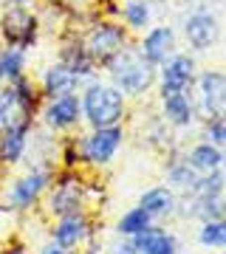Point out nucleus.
I'll use <instances>...</instances> for the list:
<instances>
[{"mask_svg": "<svg viewBox=\"0 0 226 254\" xmlns=\"http://www.w3.org/2000/svg\"><path fill=\"white\" fill-rule=\"evenodd\" d=\"M3 37H6L14 48L26 46L28 40L34 37V17H31L26 9H20V6L9 9L6 17H3Z\"/></svg>", "mask_w": 226, "mask_h": 254, "instance_id": "nucleus-16", "label": "nucleus"}, {"mask_svg": "<svg viewBox=\"0 0 226 254\" xmlns=\"http://www.w3.org/2000/svg\"><path fill=\"white\" fill-rule=\"evenodd\" d=\"M198 178L201 175L195 173L187 161H172L170 167H167V181H170V187L181 190V195H190V192L195 190Z\"/></svg>", "mask_w": 226, "mask_h": 254, "instance_id": "nucleus-21", "label": "nucleus"}, {"mask_svg": "<svg viewBox=\"0 0 226 254\" xmlns=\"http://www.w3.org/2000/svg\"><path fill=\"white\" fill-rule=\"evenodd\" d=\"M40 254H74V252H65V249H60V246H48V249H43Z\"/></svg>", "mask_w": 226, "mask_h": 254, "instance_id": "nucleus-26", "label": "nucleus"}, {"mask_svg": "<svg viewBox=\"0 0 226 254\" xmlns=\"http://www.w3.org/2000/svg\"><path fill=\"white\" fill-rule=\"evenodd\" d=\"M184 37H187V43L192 48L204 51V48H209L218 40V20L209 11H195L184 23Z\"/></svg>", "mask_w": 226, "mask_h": 254, "instance_id": "nucleus-13", "label": "nucleus"}, {"mask_svg": "<svg viewBox=\"0 0 226 254\" xmlns=\"http://www.w3.org/2000/svg\"><path fill=\"white\" fill-rule=\"evenodd\" d=\"M0 254H26V249L23 246H14V249H6V252H0Z\"/></svg>", "mask_w": 226, "mask_h": 254, "instance_id": "nucleus-27", "label": "nucleus"}, {"mask_svg": "<svg viewBox=\"0 0 226 254\" xmlns=\"http://www.w3.org/2000/svg\"><path fill=\"white\" fill-rule=\"evenodd\" d=\"M164 119L172 127H190L192 119H195V105H192V99L187 93L164 96Z\"/></svg>", "mask_w": 226, "mask_h": 254, "instance_id": "nucleus-19", "label": "nucleus"}, {"mask_svg": "<svg viewBox=\"0 0 226 254\" xmlns=\"http://www.w3.org/2000/svg\"><path fill=\"white\" fill-rule=\"evenodd\" d=\"M195 79V60L190 54H172L161 71V99L172 93H187Z\"/></svg>", "mask_w": 226, "mask_h": 254, "instance_id": "nucleus-7", "label": "nucleus"}, {"mask_svg": "<svg viewBox=\"0 0 226 254\" xmlns=\"http://www.w3.org/2000/svg\"><path fill=\"white\" fill-rule=\"evenodd\" d=\"M6 119H9V116H3V113H0V130H3V127L9 125V122H6Z\"/></svg>", "mask_w": 226, "mask_h": 254, "instance_id": "nucleus-28", "label": "nucleus"}, {"mask_svg": "<svg viewBox=\"0 0 226 254\" xmlns=\"http://www.w3.org/2000/svg\"><path fill=\"white\" fill-rule=\"evenodd\" d=\"M122 46H125V28L105 23V26H96L93 28V34L88 37L85 54H88L90 63H93V60H105V63H110V60L122 51Z\"/></svg>", "mask_w": 226, "mask_h": 254, "instance_id": "nucleus-8", "label": "nucleus"}, {"mask_svg": "<svg viewBox=\"0 0 226 254\" xmlns=\"http://www.w3.org/2000/svg\"><path fill=\"white\" fill-rule=\"evenodd\" d=\"M155 223H153V218L147 215L145 209H127L125 215L119 218V223H116V235L119 237H125V240H130V237H139V235H145V232H150Z\"/></svg>", "mask_w": 226, "mask_h": 254, "instance_id": "nucleus-20", "label": "nucleus"}, {"mask_svg": "<svg viewBox=\"0 0 226 254\" xmlns=\"http://www.w3.org/2000/svg\"><path fill=\"white\" fill-rule=\"evenodd\" d=\"M54 181V173L48 170V167H34V170H28L26 175H20L14 178L9 187V206L11 209H28L34 206L37 198L45 192V187H51Z\"/></svg>", "mask_w": 226, "mask_h": 254, "instance_id": "nucleus-4", "label": "nucleus"}, {"mask_svg": "<svg viewBox=\"0 0 226 254\" xmlns=\"http://www.w3.org/2000/svg\"><path fill=\"white\" fill-rule=\"evenodd\" d=\"M187 164H190L198 175L224 170V150L215 147V144H209V141H201V144H195L190 153H187Z\"/></svg>", "mask_w": 226, "mask_h": 254, "instance_id": "nucleus-18", "label": "nucleus"}, {"mask_svg": "<svg viewBox=\"0 0 226 254\" xmlns=\"http://www.w3.org/2000/svg\"><path fill=\"white\" fill-rule=\"evenodd\" d=\"M207 141L209 144H215V147H224L226 144V125H224V116H218V119H207Z\"/></svg>", "mask_w": 226, "mask_h": 254, "instance_id": "nucleus-25", "label": "nucleus"}, {"mask_svg": "<svg viewBox=\"0 0 226 254\" xmlns=\"http://www.w3.org/2000/svg\"><path fill=\"white\" fill-rule=\"evenodd\" d=\"M76 82H79V76L68 68V65H54V68H48V71L43 73V91L48 99H60V96H68V93H74V88H76Z\"/></svg>", "mask_w": 226, "mask_h": 254, "instance_id": "nucleus-17", "label": "nucleus"}, {"mask_svg": "<svg viewBox=\"0 0 226 254\" xmlns=\"http://www.w3.org/2000/svg\"><path fill=\"white\" fill-rule=\"evenodd\" d=\"M110 76H113V88H119L122 93L130 96H142V93L155 82L153 65L147 63L145 57L130 54V51H119L110 60Z\"/></svg>", "mask_w": 226, "mask_h": 254, "instance_id": "nucleus-2", "label": "nucleus"}, {"mask_svg": "<svg viewBox=\"0 0 226 254\" xmlns=\"http://www.w3.org/2000/svg\"><path fill=\"white\" fill-rule=\"evenodd\" d=\"M82 203H85V184L71 173L63 175L51 192V200H48L51 215H57V218L76 215V212H82Z\"/></svg>", "mask_w": 226, "mask_h": 254, "instance_id": "nucleus-6", "label": "nucleus"}, {"mask_svg": "<svg viewBox=\"0 0 226 254\" xmlns=\"http://www.w3.org/2000/svg\"><path fill=\"white\" fill-rule=\"evenodd\" d=\"M28 150V122H9L0 130V161L17 164Z\"/></svg>", "mask_w": 226, "mask_h": 254, "instance_id": "nucleus-11", "label": "nucleus"}, {"mask_svg": "<svg viewBox=\"0 0 226 254\" xmlns=\"http://www.w3.org/2000/svg\"><path fill=\"white\" fill-rule=\"evenodd\" d=\"M122 138H125V130H122V125L90 130L88 136H82L79 141H76V153H79V161L93 164V167H105V164L113 161V155L119 153V147H122Z\"/></svg>", "mask_w": 226, "mask_h": 254, "instance_id": "nucleus-3", "label": "nucleus"}, {"mask_svg": "<svg viewBox=\"0 0 226 254\" xmlns=\"http://www.w3.org/2000/svg\"><path fill=\"white\" fill-rule=\"evenodd\" d=\"M23 71H26V54L23 48H6L0 51V79H9V82H17L23 79Z\"/></svg>", "mask_w": 226, "mask_h": 254, "instance_id": "nucleus-22", "label": "nucleus"}, {"mask_svg": "<svg viewBox=\"0 0 226 254\" xmlns=\"http://www.w3.org/2000/svg\"><path fill=\"white\" fill-rule=\"evenodd\" d=\"M125 20H127V26L145 28L150 23V6H147L145 0H130V3H125Z\"/></svg>", "mask_w": 226, "mask_h": 254, "instance_id": "nucleus-24", "label": "nucleus"}, {"mask_svg": "<svg viewBox=\"0 0 226 254\" xmlns=\"http://www.w3.org/2000/svg\"><path fill=\"white\" fill-rule=\"evenodd\" d=\"M130 246L136 254H181L178 237L161 226H153L150 232L139 237H130Z\"/></svg>", "mask_w": 226, "mask_h": 254, "instance_id": "nucleus-12", "label": "nucleus"}, {"mask_svg": "<svg viewBox=\"0 0 226 254\" xmlns=\"http://www.w3.org/2000/svg\"><path fill=\"white\" fill-rule=\"evenodd\" d=\"M51 237H54V246H60V249H65V252H74L76 246L85 243V240L90 237V223H88V218H85L82 212L65 215V218H60V223L54 226Z\"/></svg>", "mask_w": 226, "mask_h": 254, "instance_id": "nucleus-10", "label": "nucleus"}, {"mask_svg": "<svg viewBox=\"0 0 226 254\" xmlns=\"http://www.w3.org/2000/svg\"><path fill=\"white\" fill-rule=\"evenodd\" d=\"M172 51H175V34H172L170 26L153 28L142 43V57L150 65H164L172 57Z\"/></svg>", "mask_w": 226, "mask_h": 254, "instance_id": "nucleus-14", "label": "nucleus"}, {"mask_svg": "<svg viewBox=\"0 0 226 254\" xmlns=\"http://www.w3.org/2000/svg\"><path fill=\"white\" fill-rule=\"evenodd\" d=\"M198 243L204 249H224L226 246V223L224 220H207V223H201Z\"/></svg>", "mask_w": 226, "mask_h": 254, "instance_id": "nucleus-23", "label": "nucleus"}, {"mask_svg": "<svg viewBox=\"0 0 226 254\" xmlns=\"http://www.w3.org/2000/svg\"><path fill=\"white\" fill-rule=\"evenodd\" d=\"M175 203H178V198H175V192L170 187H150L139 198V209H145L147 215L153 218V223L172 218L175 215Z\"/></svg>", "mask_w": 226, "mask_h": 254, "instance_id": "nucleus-15", "label": "nucleus"}, {"mask_svg": "<svg viewBox=\"0 0 226 254\" xmlns=\"http://www.w3.org/2000/svg\"><path fill=\"white\" fill-rule=\"evenodd\" d=\"M82 119L90 125V130L99 127H113L125 116V93L108 85V82H93L79 96Z\"/></svg>", "mask_w": 226, "mask_h": 254, "instance_id": "nucleus-1", "label": "nucleus"}, {"mask_svg": "<svg viewBox=\"0 0 226 254\" xmlns=\"http://www.w3.org/2000/svg\"><path fill=\"white\" fill-rule=\"evenodd\" d=\"M207 119L224 116L226 110V79L221 71H204L198 76V102H192Z\"/></svg>", "mask_w": 226, "mask_h": 254, "instance_id": "nucleus-5", "label": "nucleus"}, {"mask_svg": "<svg viewBox=\"0 0 226 254\" xmlns=\"http://www.w3.org/2000/svg\"><path fill=\"white\" fill-rule=\"evenodd\" d=\"M79 119H82V108H79V96H76V93L51 99L48 108L43 110V122H45V127H51V130H71Z\"/></svg>", "mask_w": 226, "mask_h": 254, "instance_id": "nucleus-9", "label": "nucleus"}]
</instances>
